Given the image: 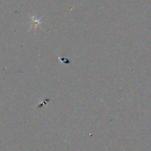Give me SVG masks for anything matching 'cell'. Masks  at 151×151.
<instances>
[{"instance_id": "1", "label": "cell", "mask_w": 151, "mask_h": 151, "mask_svg": "<svg viewBox=\"0 0 151 151\" xmlns=\"http://www.w3.org/2000/svg\"><path fill=\"white\" fill-rule=\"evenodd\" d=\"M41 24L39 19H36L35 17H32V27L31 28H37L39 25Z\"/></svg>"}]
</instances>
